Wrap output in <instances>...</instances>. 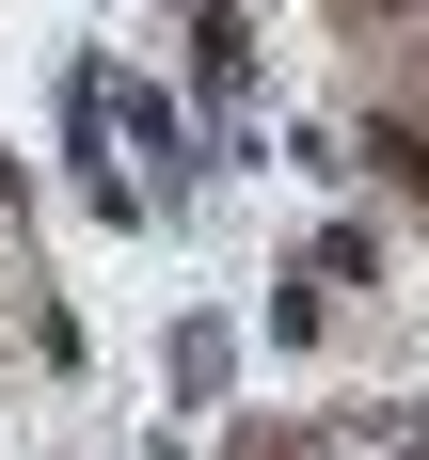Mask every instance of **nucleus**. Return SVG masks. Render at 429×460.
<instances>
[{"label": "nucleus", "instance_id": "1", "mask_svg": "<svg viewBox=\"0 0 429 460\" xmlns=\"http://www.w3.org/2000/svg\"><path fill=\"white\" fill-rule=\"evenodd\" d=\"M381 16H398V0H381ZM414 16H429V0H414Z\"/></svg>", "mask_w": 429, "mask_h": 460}]
</instances>
